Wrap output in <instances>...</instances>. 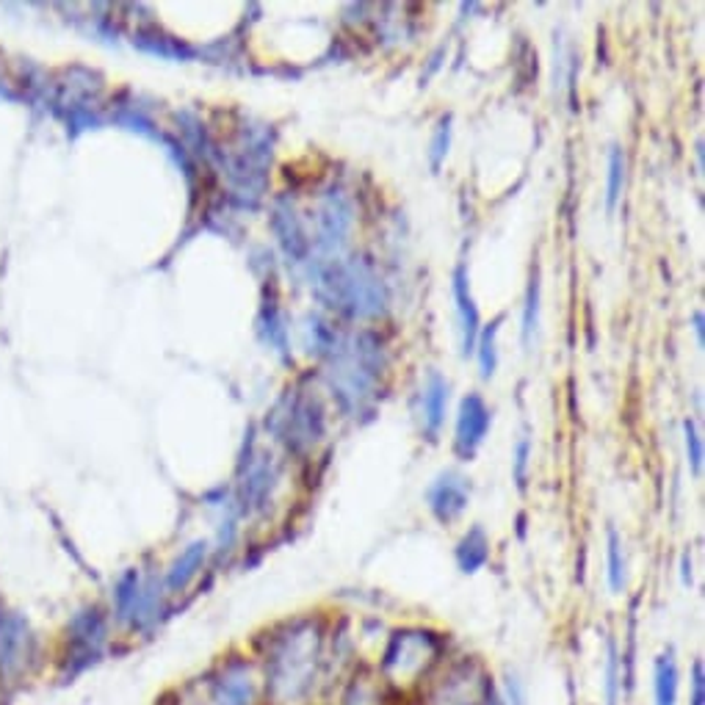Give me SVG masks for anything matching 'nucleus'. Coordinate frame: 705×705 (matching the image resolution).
<instances>
[{"label":"nucleus","instance_id":"1","mask_svg":"<svg viewBox=\"0 0 705 705\" xmlns=\"http://www.w3.org/2000/svg\"><path fill=\"white\" fill-rule=\"evenodd\" d=\"M318 664V639L310 634L288 636L266 667V692L280 703H294L312 689Z\"/></svg>","mask_w":705,"mask_h":705},{"label":"nucleus","instance_id":"2","mask_svg":"<svg viewBox=\"0 0 705 705\" xmlns=\"http://www.w3.org/2000/svg\"><path fill=\"white\" fill-rule=\"evenodd\" d=\"M470 490L463 476L443 474L429 487V509L440 523H452L468 509Z\"/></svg>","mask_w":705,"mask_h":705},{"label":"nucleus","instance_id":"3","mask_svg":"<svg viewBox=\"0 0 705 705\" xmlns=\"http://www.w3.org/2000/svg\"><path fill=\"white\" fill-rule=\"evenodd\" d=\"M254 683L243 661L221 667L219 675L211 681V705H254Z\"/></svg>","mask_w":705,"mask_h":705},{"label":"nucleus","instance_id":"4","mask_svg":"<svg viewBox=\"0 0 705 705\" xmlns=\"http://www.w3.org/2000/svg\"><path fill=\"white\" fill-rule=\"evenodd\" d=\"M487 429H490V410L485 407L481 396L470 394L468 399L459 405V421H457V452L463 457H470L485 440Z\"/></svg>","mask_w":705,"mask_h":705},{"label":"nucleus","instance_id":"5","mask_svg":"<svg viewBox=\"0 0 705 705\" xmlns=\"http://www.w3.org/2000/svg\"><path fill=\"white\" fill-rule=\"evenodd\" d=\"M427 645L429 639L427 636H418V639H410V636H396L394 639V648L388 650V656H385V672L394 678H405V675H416V672H421L423 667V656H427Z\"/></svg>","mask_w":705,"mask_h":705},{"label":"nucleus","instance_id":"6","mask_svg":"<svg viewBox=\"0 0 705 705\" xmlns=\"http://www.w3.org/2000/svg\"><path fill=\"white\" fill-rule=\"evenodd\" d=\"M681 672H678L675 650L667 648L653 664V705H678Z\"/></svg>","mask_w":705,"mask_h":705},{"label":"nucleus","instance_id":"7","mask_svg":"<svg viewBox=\"0 0 705 705\" xmlns=\"http://www.w3.org/2000/svg\"><path fill=\"white\" fill-rule=\"evenodd\" d=\"M454 296H457L459 318H463L465 354H470L476 349V336H479V310H476L474 296H470L468 280H465V269H457V272H454Z\"/></svg>","mask_w":705,"mask_h":705},{"label":"nucleus","instance_id":"8","mask_svg":"<svg viewBox=\"0 0 705 705\" xmlns=\"http://www.w3.org/2000/svg\"><path fill=\"white\" fill-rule=\"evenodd\" d=\"M205 556H208V545L205 543L189 545V548L180 554V559L172 565V570H169V576H167L169 592H183L185 587L191 584V579H194V576L203 570Z\"/></svg>","mask_w":705,"mask_h":705},{"label":"nucleus","instance_id":"9","mask_svg":"<svg viewBox=\"0 0 705 705\" xmlns=\"http://www.w3.org/2000/svg\"><path fill=\"white\" fill-rule=\"evenodd\" d=\"M487 559H490V539L485 528L474 526L457 545V565L463 572H476L485 567Z\"/></svg>","mask_w":705,"mask_h":705},{"label":"nucleus","instance_id":"10","mask_svg":"<svg viewBox=\"0 0 705 705\" xmlns=\"http://www.w3.org/2000/svg\"><path fill=\"white\" fill-rule=\"evenodd\" d=\"M445 399H448V385H445L443 376L432 374V379H429L427 394H423V416H427L429 434L437 432L440 423H443Z\"/></svg>","mask_w":705,"mask_h":705},{"label":"nucleus","instance_id":"11","mask_svg":"<svg viewBox=\"0 0 705 705\" xmlns=\"http://www.w3.org/2000/svg\"><path fill=\"white\" fill-rule=\"evenodd\" d=\"M609 587H612V592H623L625 590V581H628V565H625V550H623V543H619L617 532H609Z\"/></svg>","mask_w":705,"mask_h":705},{"label":"nucleus","instance_id":"12","mask_svg":"<svg viewBox=\"0 0 705 705\" xmlns=\"http://www.w3.org/2000/svg\"><path fill=\"white\" fill-rule=\"evenodd\" d=\"M619 689H623V675H619V656H617V648L609 643L606 672H603V692H606V705H617Z\"/></svg>","mask_w":705,"mask_h":705},{"label":"nucleus","instance_id":"13","mask_svg":"<svg viewBox=\"0 0 705 705\" xmlns=\"http://www.w3.org/2000/svg\"><path fill=\"white\" fill-rule=\"evenodd\" d=\"M498 327H501V318H496L485 332H481L479 341V363H481V376L490 379L492 371H496V338H498Z\"/></svg>","mask_w":705,"mask_h":705},{"label":"nucleus","instance_id":"14","mask_svg":"<svg viewBox=\"0 0 705 705\" xmlns=\"http://www.w3.org/2000/svg\"><path fill=\"white\" fill-rule=\"evenodd\" d=\"M539 272L534 269L532 280H528V294H526V312H523V336L526 341L532 338L534 327H537V310H539Z\"/></svg>","mask_w":705,"mask_h":705},{"label":"nucleus","instance_id":"15","mask_svg":"<svg viewBox=\"0 0 705 705\" xmlns=\"http://www.w3.org/2000/svg\"><path fill=\"white\" fill-rule=\"evenodd\" d=\"M619 189H623V152L612 150V158H609V191H606L609 208L617 205Z\"/></svg>","mask_w":705,"mask_h":705},{"label":"nucleus","instance_id":"16","mask_svg":"<svg viewBox=\"0 0 705 705\" xmlns=\"http://www.w3.org/2000/svg\"><path fill=\"white\" fill-rule=\"evenodd\" d=\"M683 432H686V452H689V463H692L694 474H700L703 468V445H700L697 432H694V423L686 421L683 423Z\"/></svg>","mask_w":705,"mask_h":705},{"label":"nucleus","instance_id":"17","mask_svg":"<svg viewBox=\"0 0 705 705\" xmlns=\"http://www.w3.org/2000/svg\"><path fill=\"white\" fill-rule=\"evenodd\" d=\"M503 692H507V700L509 705H528V697H526V686H523V681L518 675H512L509 672L507 678H503Z\"/></svg>","mask_w":705,"mask_h":705},{"label":"nucleus","instance_id":"18","mask_svg":"<svg viewBox=\"0 0 705 705\" xmlns=\"http://www.w3.org/2000/svg\"><path fill=\"white\" fill-rule=\"evenodd\" d=\"M689 705H705L703 661H694V667H692V700H689Z\"/></svg>","mask_w":705,"mask_h":705},{"label":"nucleus","instance_id":"19","mask_svg":"<svg viewBox=\"0 0 705 705\" xmlns=\"http://www.w3.org/2000/svg\"><path fill=\"white\" fill-rule=\"evenodd\" d=\"M448 134H452V130H448V120L443 122V125L437 127V136H434V145H432V163L434 167H440V158L445 156V147H448Z\"/></svg>","mask_w":705,"mask_h":705},{"label":"nucleus","instance_id":"20","mask_svg":"<svg viewBox=\"0 0 705 705\" xmlns=\"http://www.w3.org/2000/svg\"><path fill=\"white\" fill-rule=\"evenodd\" d=\"M526 457H528V443H521L518 445V468H515V479L521 487H523V476H526Z\"/></svg>","mask_w":705,"mask_h":705},{"label":"nucleus","instance_id":"21","mask_svg":"<svg viewBox=\"0 0 705 705\" xmlns=\"http://www.w3.org/2000/svg\"><path fill=\"white\" fill-rule=\"evenodd\" d=\"M681 567H683V584H692V561H689V554H683L681 559Z\"/></svg>","mask_w":705,"mask_h":705},{"label":"nucleus","instance_id":"22","mask_svg":"<svg viewBox=\"0 0 705 705\" xmlns=\"http://www.w3.org/2000/svg\"><path fill=\"white\" fill-rule=\"evenodd\" d=\"M694 325H697V336H700V341H703V316H694Z\"/></svg>","mask_w":705,"mask_h":705}]
</instances>
